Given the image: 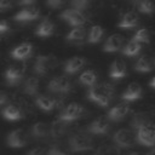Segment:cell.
<instances>
[{
  "label": "cell",
  "instance_id": "1",
  "mask_svg": "<svg viewBox=\"0 0 155 155\" xmlns=\"http://www.w3.org/2000/svg\"><path fill=\"white\" fill-rule=\"evenodd\" d=\"M111 96H113V86H110L109 84L93 85L88 88L87 92V98L101 107H107L110 102Z\"/></svg>",
  "mask_w": 155,
  "mask_h": 155
},
{
  "label": "cell",
  "instance_id": "2",
  "mask_svg": "<svg viewBox=\"0 0 155 155\" xmlns=\"http://www.w3.org/2000/svg\"><path fill=\"white\" fill-rule=\"evenodd\" d=\"M93 147V140L86 133H74L69 138V148L74 153H81L91 150Z\"/></svg>",
  "mask_w": 155,
  "mask_h": 155
},
{
  "label": "cell",
  "instance_id": "3",
  "mask_svg": "<svg viewBox=\"0 0 155 155\" xmlns=\"http://www.w3.org/2000/svg\"><path fill=\"white\" fill-rule=\"evenodd\" d=\"M137 142L144 147L153 148L155 147V125L153 122H148L136 130Z\"/></svg>",
  "mask_w": 155,
  "mask_h": 155
},
{
  "label": "cell",
  "instance_id": "4",
  "mask_svg": "<svg viewBox=\"0 0 155 155\" xmlns=\"http://www.w3.org/2000/svg\"><path fill=\"white\" fill-rule=\"evenodd\" d=\"M85 113V108L81 104L78 103H70L68 104L58 115V120H62L64 122H73L75 120H78L79 117H81V115Z\"/></svg>",
  "mask_w": 155,
  "mask_h": 155
},
{
  "label": "cell",
  "instance_id": "5",
  "mask_svg": "<svg viewBox=\"0 0 155 155\" xmlns=\"http://www.w3.org/2000/svg\"><path fill=\"white\" fill-rule=\"evenodd\" d=\"M61 18L64 22H67L68 24L73 25V27H82L87 21V18L84 15V12L79 11V10H76L74 7L64 10L61 13Z\"/></svg>",
  "mask_w": 155,
  "mask_h": 155
},
{
  "label": "cell",
  "instance_id": "6",
  "mask_svg": "<svg viewBox=\"0 0 155 155\" xmlns=\"http://www.w3.org/2000/svg\"><path fill=\"white\" fill-rule=\"evenodd\" d=\"M113 140H114V143H115L116 147H119L121 149H127V148H131L133 145L134 136H133V133H132L131 130L120 128V130H117L114 133Z\"/></svg>",
  "mask_w": 155,
  "mask_h": 155
},
{
  "label": "cell",
  "instance_id": "7",
  "mask_svg": "<svg viewBox=\"0 0 155 155\" xmlns=\"http://www.w3.org/2000/svg\"><path fill=\"white\" fill-rule=\"evenodd\" d=\"M47 90L54 93H68L71 91V82L68 78L56 76L47 84Z\"/></svg>",
  "mask_w": 155,
  "mask_h": 155
},
{
  "label": "cell",
  "instance_id": "8",
  "mask_svg": "<svg viewBox=\"0 0 155 155\" xmlns=\"http://www.w3.org/2000/svg\"><path fill=\"white\" fill-rule=\"evenodd\" d=\"M6 143L10 148H23L28 143V134L22 128L13 130L7 134Z\"/></svg>",
  "mask_w": 155,
  "mask_h": 155
},
{
  "label": "cell",
  "instance_id": "9",
  "mask_svg": "<svg viewBox=\"0 0 155 155\" xmlns=\"http://www.w3.org/2000/svg\"><path fill=\"white\" fill-rule=\"evenodd\" d=\"M53 67H54V58L50 54H41L36 58L34 63V71L38 75H45Z\"/></svg>",
  "mask_w": 155,
  "mask_h": 155
},
{
  "label": "cell",
  "instance_id": "10",
  "mask_svg": "<svg viewBox=\"0 0 155 155\" xmlns=\"http://www.w3.org/2000/svg\"><path fill=\"white\" fill-rule=\"evenodd\" d=\"M109 119L105 116H99L96 120H93L86 128V131L91 134H97V136H103L109 132Z\"/></svg>",
  "mask_w": 155,
  "mask_h": 155
},
{
  "label": "cell",
  "instance_id": "11",
  "mask_svg": "<svg viewBox=\"0 0 155 155\" xmlns=\"http://www.w3.org/2000/svg\"><path fill=\"white\" fill-rule=\"evenodd\" d=\"M40 16V8L39 7H35V6H28L21 11H18L13 19L17 21V22H31L34 19H36L38 17Z\"/></svg>",
  "mask_w": 155,
  "mask_h": 155
},
{
  "label": "cell",
  "instance_id": "12",
  "mask_svg": "<svg viewBox=\"0 0 155 155\" xmlns=\"http://www.w3.org/2000/svg\"><path fill=\"white\" fill-rule=\"evenodd\" d=\"M59 101L54 97L51 96H38L35 99V104L39 109H41L42 111H52L53 109H56L59 105Z\"/></svg>",
  "mask_w": 155,
  "mask_h": 155
},
{
  "label": "cell",
  "instance_id": "13",
  "mask_svg": "<svg viewBox=\"0 0 155 155\" xmlns=\"http://www.w3.org/2000/svg\"><path fill=\"white\" fill-rule=\"evenodd\" d=\"M24 75V70L21 68V67H17V65H11L6 69L5 71V80L8 85H17L21 82L22 78Z\"/></svg>",
  "mask_w": 155,
  "mask_h": 155
},
{
  "label": "cell",
  "instance_id": "14",
  "mask_svg": "<svg viewBox=\"0 0 155 155\" xmlns=\"http://www.w3.org/2000/svg\"><path fill=\"white\" fill-rule=\"evenodd\" d=\"M31 52H33V45L29 42H23L12 48L11 57L17 61H23V59H27L28 57H30Z\"/></svg>",
  "mask_w": 155,
  "mask_h": 155
},
{
  "label": "cell",
  "instance_id": "15",
  "mask_svg": "<svg viewBox=\"0 0 155 155\" xmlns=\"http://www.w3.org/2000/svg\"><path fill=\"white\" fill-rule=\"evenodd\" d=\"M122 44H124V36L120 34H113L104 42L103 51L104 52H116L122 47Z\"/></svg>",
  "mask_w": 155,
  "mask_h": 155
},
{
  "label": "cell",
  "instance_id": "16",
  "mask_svg": "<svg viewBox=\"0 0 155 155\" xmlns=\"http://www.w3.org/2000/svg\"><path fill=\"white\" fill-rule=\"evenodd\" d=\"M140 96H142V87H140V85L137 84V82H131L127 86V88L124 91L121 98L124 101H126V102H133V101L140 98Z\"/></svg>",
  "mask_w": 155,
  "mask_h": 155
},
{
  "label": "cell",
  "instance_id": "17",
  "mask_svg": "<svg viewBox=\"0 0 155 155\" xmlns=\"http://www.w3.org/2000/svg\"><path fill=\"white\" fill-rule=\"evenodd\" d=\"M54 31V24L50 18H44L36 27L35 29V35L41 36V38H47L51 36Z\"/></svg>",
  "mask_w": 155,
  "mask_h": 155
},
{
  "label": "cell",
  "instance_id": "18",
  "mask_svg": "<svg viewBox=\"0 0 155 155\" xmlns=\"http://www.w3.org/2000/svg\"><path fill=\"white\" fill-rule=\"evenodd\" d=\"M127 74V70H126V64L125 62H122L121 59H116L111 63L110 65V70H109V76L114 80H119V79H122L125 78Z\"/></svg>",
  "mask_w": 155,
  "mask_h": 155
},
{
  "label": "cell",
  "instance_id": "19",
  "mask_svg": "<svg viewBox=\"0 0 155 155\" xmlns=\"http://www.w3.org/2000/svg\"><path fill=\"white\" fill-rule=\"evenodd\" d=\"M86 63V59L84 57H79V56H75V57H71L70 59H68L64 64V71L67 74H75L78 73Z\"/></svg>",
  "mask_w": 155,
  "mask_h": 155
},
{
  "label": "cell",
  "instance_id": "20",
  "mask_svg": "<svg viewBox=\"0 0 155 155\" xmlns=\"http://www.w3.org/2000/svg\"><path fill=\"white\" fill-rule=\"evenodd\" d=\"M128 111L130 108L127 104H117L108 111V119L111 121H120L128 114Z\"/></svg>",
  "mask_w": 155,
  "mask_h": 155
},
{
  "label": "cell",
  "instance_id": "21",
  "mask_svg": "<svg viewBox=\"0 0 155 155\" xmlns=\"http://www.w3.org/2000/svg\"><path fill=\"white\" fill-rule=\"evenodd\" d=\"M1 114H2L4 119H6L8 121H17V120H21L23 117L22 110L17 105H15V104H7L2 109Z\"/></svg>",
  "mask_w": 155,
  "mask_h": 155
},
{
  "label": "cell",
  "instance_id": "22",
  "mask_svg": "<svg viewBox=\"0 0 155 155\" xmlns=\"http://www.w3.org/2000/svg\"><path fill=\"white\" fill-rule=\"evenodd\" d=\"M30 134L36 139H42L50 136V126L46 122H35L30 128Z\"/></svg>",
  "mask_w": 155,
  "mask_h": 155
},
{
  "label": "cell",
  "instance_id": "23",
  "mask_svg": "<svg viewBox=\"0 0 155 155\" xmlns=\"http://www.w3.org/2000/svg\"><path fill=\"white\" fill-rule=\"evenodd\" d=\"M137 25H138V16L132 11L126 12L121 17L120 22L117 23V27L122 28V29H131V28H134Z\"/></svg>",
  "mask_w": 155,
  "mask_h": 155
},
{
  "label": "cell",
  "instance_id": "24",
  "mask_svg": "<svg viewBox=\"0 0 155 155\" xmlns=\"http://www.w3.org/2000/svg\"><path fill=\"white\" fill-rule=\"evenodd\" d=\"M85 34H86V31H85L84 27H74V28L67 34L65 39H67V41H69V42L80 44V42H82L84 39H85Z\"/></svg>",
  "mask_w": 155,
  "mask_h": 155
},
{
  "label": "cell",
  "instance_id": "25",
  "mask_svg": "<svg viewBox=\"0 0 155 155\" xmlns=\"http://www.w3.org/2000/svg\"><path fill=\"white\" fill-rule=\"evenodd\" d=\"M68 122H64L62 120H56L51 126H50V136L53 137V138H58V137H62L67 128H68Z\"/></svg>",
  "mask_w": 155,
  "mask_h": 155
},
{
  "label": "cell",
  "instance_id": "26",
  "mask_svg": "<svg viewBox=\"0 0 155 155\" xmlns=\"http://www.w3.org/2000/svg\"><path fill=\"white\" fill-rule=\"evenodd\" d=\"M39 86H40V82H39V79L36 76H30L25 80L24 82V92L29 96H35L39 91Z\"/></svg>",
  "mask_w": 155,
  "mask_h": 155
},
{
  "label": "cell",
  "instance_id": "27",
  "mask_svg": "<svg viewBox=\"0 0 155 155\" xmlns=\"http://www.w3.org/2000/svg\"><path fill=\"white\" fill-rule=\"evenodd\" d=\"M142 50V44L134 41V40H130L122 48V53L125 56H128V57H133L136 54L139 53V51Z\"/></svg>",
  "mask_w": 155,
  "mask_h": 155
},
{
  "label": "cell",
  "instance_id": "28",
  "mask_svg": "<svg viewBox=\"0 0 155 155\" xmlns=\"http://www.w3.org/2000/svg\"><path fill=\"white\" fill-rule=\"evenodd\" d=\"M79 81L85 85V86H93L97 82V74L93 70H85L84 73L80 74L79 76Z\"/></svg>",
  "mask_w": 155,
  "mask_h": 155
},
{
  "label": "cell",
  "instance_id": "29",
  "mask_svg": "<svg viewBox=\"0 0 155 155\" xmlns=\"http://www.w3.org/2000/svg\"><path fill=\"white\" fill-rule=\"evenodd\" d=\"M151 69V63L147 56H140L134 63V70L138 73H149Z\"/></svg>",
  "mask_w": 155,
  "mask_h": 155
},
{
  "label": "cell",
  "instance_id": "30",
  "mask_svg": "<svg viewBox=\"0 0 155 155\" xmlns=\"http://www.w3.org/2000/svg\"><path fill=\"white\" fill-rule=\"evenodd\" d=\"M103 34H104V30H103V28L101 25H93L90 29V31H88V39H87V41L90 44H97L98 41H101Z\"/></svg>",
  "mask_w": 155,
  "mask_h": 155
},
{
  "label": "cell",
  "instance_id": "31",
  "mask_svg": "<svg viewBox=\"0 0 155 155\" xmlns=\"http://www.w3.org/2000/svg\"><path fill=\"white\" fill-rule=\"evenodd\" d=\"M136 6H137L138 11L140 13H144V15H151L154 12V10H155V6H154L151 0H142Z\"/></svg>",
  "mask_w": 155,
  "mask_h": 155
},
{
  "label": "cell",
  "instance_id": "32",
  "mask_svg": "<svg viewBox=\"0 0 155 155\" xmlns=\"http://www.w3.org/2000/svg\"><path fill=\"white\" fill-rule=\"evenodd\" d=\"M149 38H150V36H149L148 29H147V28H140V29H138V30L136 31V34L133 35V39H132V40H134V41H137V42H139V44H148V42L150 41Z\"/></svg>",
  "mask_w": 155,
  "mask_h": 155
},
{
  "label": "cell",
  "instance_id": "33",
  "mask_svg": "<svg viewBox=\"0 0 155 155\" xmlns=\"http://www.w3.org/2000/svg\"><path fill=\"white\" fill-rule=\"evenodd\" d=\"M148 122H150V120H149V117L147 115H144V114H137V115H134L132 117L131 126H132V128L137 130V128H139L140 126H143V125H145Z\"/></svg>",
  "mask_w": 155,
  "mask_h": 155
},
{
  "label": "cell",
  "instance_id": "34",
  "mask_svg": "<svg viewBox=\"0 0 155 155\" xmlns=\"http://www.w3.org/2000/svg\"><path fill=\"white\" fill-rule=\"evenodd\" d=\"M91 0H71V6L79 11H84L88 7Z\"/></svg>",
  "mask_w": 155,
  "mask_h": 155
},
{
  "label": "cell",
  "instance_id": "35",
  "mask_svg": "<svg viewBox=\"0 0 155 155\" xmlns=\"http://www.w3.org/2000/svg\"><path fill=\"white\" fill-rule=\"evenodd\" d=\"M47 155H68L65 150H63L59 145H52L47 149Z\"/></svg>",
  "mask_w": 155,
  "mask_h": 155
},
{
  "label": "cell",
  "instance_id": "36",
  "mask_svg": "<svg viewBox=\"0 0 155 155\" xmlns=\"http://www.w3.org/2000/svg\"><path fill=\"white\" fill-rule=\"evenodd\" d=\"M27 155H47V149H45L42 147H36V148H33L31 150H29L27 153Z\"/></svg>",
  "mask_w": 155,
  "mask_h": 155
},
{
  "label": "cell",
  "instance_id": "37",
  "mask_svg": "<svg viewBox=\"0 0 155 155\" xmlns=\"http://www.w3.org/2000/svg\"><path fill=\"white\" fill-rule=\"evenodd\" d=\"M8 30H10V25H8L7 21L0 19V36H2L4 34H6Z\"/></svg>",
  "mask_w": 155,
  "mask_h": 155
},
{
  "label": "cell",
  "instance_id": "38",
  "mask_svg": "<svg viewBox=\"0 0 155 155\" xmlns=\"http://www.w3.org/2000/svg\"><path fill=\"white\" fill-rule=\"evenodd\" d=\"M64 2H65V0H46L47 6H50V7H52V8L61 7Z\"/></svg>",
  "mask_w": 155,
  "mask_h": 155
},
{
  "label": "cell",
  "instance_id": "39",
  "mask_svg": "<svg viewBox=\"0 0 155 155\" xmlns=\"http://www.w3.org/2000/svg\"><path fill=\"white\" fill-rule=\"evenodd\" d=\"M12 6V0H0V10L5 11Z\"/></svg>",
  "mask_w": 155,
  "mask_h": 155
},
{
  "label": "cell",
  "instance_id": "40",
  "mask_svg": "<svg viewBox=\"0 0 155 155\" xmlns=\"http://www.w3.org/2000/svg\"><path fill=\"white\" fill-rule=\"evenodd\" d=\"M36 0H18V5L22 6H31Z\"/></svg>",
  "mask_w": 155,
  "mask_h": 155
},
{
  "label": "cell",
  "instance_id": "41",
  "mask_svg": "<svg viewBox=\"0 0 155 155\" xmlns=\"http://www.w3.org/2000/svg\"><path fill=\"white\" fill-rule=\"evenodd\" d=\"M6 101H7V94L5 92L0 91V105H2L4 103H6Z\"/></svg>",
  "mask_w": 155,
  "mask_h": 155
},
{
  "label": "cell",
  "instance_id": "42",
  "mask_svg": "<svg viewBox=\"0 0 155 155\" xmlns=\"http://www.w3.org/2000/svg\"><path fill=\"white\" fill-rule=\"evenodd\" d=\"M93 155H107V154H105V151H104L103 149H98Z\"/></svg>",
  "mask_w": 155,
  "mask_h": 155
},
{
  "label": "cell",
  "instance_id": "43",
  "mask_svg": "<svg viewBox=\"0 0 155 155\" xmlns=\"http://www.w3.org/2000/svg\"><path fill=\"white\" fill-rule=\"evenodd\" d=\"M149 86H150V87H153V88H155V76H154L151 80H150V82H149Z\"/></svg>",
  "mask_w": 155,
  "mask_h": 155
},
{
  "label": "cell",
  "instance_id": "44",
  "mask_svg": "<svg viewBox=\"0 0 155 155\" xmlns=\"http://www.w3.org/2000/svg\"><path fill=\"white\" fill-rule=\"evenodd\" d=\"M145 155H155V148L153 147V149H151L150 151H148V153H147Z\"/></svg>",
  "mask_w": 155,
  "mask_h": 155
},
{
  "label": "cell",
  "instance_id": "45",
  "mask_svg": "<svg viewBox=\"0 0 155 155\" xmlns=\"http://www.w3.org/2000/svg\"><path fill=\"white\" fill-rule=\"evenodd\" d=\"M130 1H131V2L133 4V5H137V4H139V2L142 1V0H130Z\"/></svg>",
  "mask_w": 155,
  "mask_h": 155
},
{
  "label": "cell",
  "instance_id": "46",
  "mask_svg": "<svg viewBox=\"0 0 155 155\" xmlns=\"http://www.w3.org/2000/svg\"><path fill=\"white\" fill-rule=\"evenodd\" d=\"M128 155H139V154H138V153H136V151H133V153H130Z\"/></svg>",
  "mask_w": 155,
  "mask_h": 155
}]
</instances>
